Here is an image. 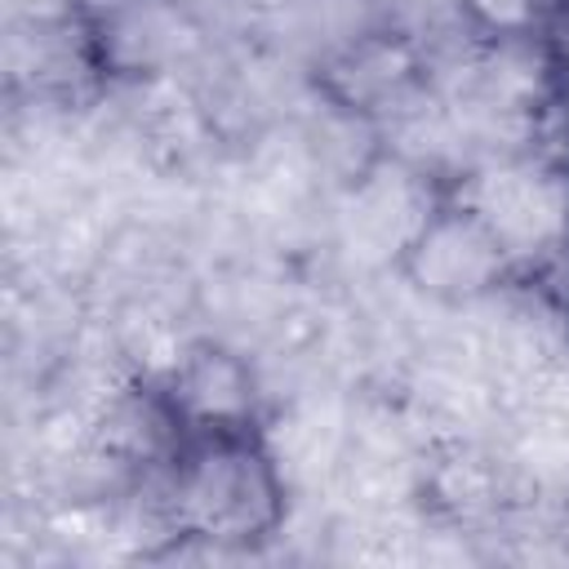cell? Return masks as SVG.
Returning <instances> with one entry per match:
<instances>
[{
  "label": "cell",
  "instance_id": "6da1fadb",
  "mask_svg": "<svg viewBox=\"0 0 569 569\" xmlns=\"http://www.w3.org/2000/svg\"><path fill=\"white\" fill-rule=\"evenodd\" d=\"M160 520L173 538L213 551H249L280 533L289 516L284 471L262 427L187 436L160 467Z\"/></svg>",
  "mask_w": 569,
  "mask_h": 569
},
{
  "label": "cell",
  "instance_id": "7a4b0ae2",
  "mask_svg": "<svg viewBox=\"0 0 569 569\" xmlns=\"http://www.w3.org/2000/svg\"><path fill=\"white\" fill-rule=\"evenodd\" d=\"M400 271L436 302H476L516 276V249L485 204L440 196L400 244Z\"/></svg>",
  "mask_w": 569,
  "mask_h": 569
},
{
  "label": "cell",
  "instance_id": "3957f363",
  "mask_svg": "<svg viewBox=\"0 0 569 569\" xmlns=\"http://www.w3.org/2000/svg\"><path fill=\"white\" fill-rule=\"evenodd\" d=\"M160 396L182 440L204 431H244L262 418L249 360L222 342H191L160 378Z\"/></svg>",
  "mask_w": 569,
  "mask_h": 569
},
{
  "label": "cell",
  "instance_id": "277c9868",
  "mask_svg": "<svg viewBox=\"0 0 569 569\" xmlns=\"http://www.w3.org/2000/svg\"><path fill=\"white\" fill-rule=\"evenodd\" d=\"M427 84L422 53L396 31H365L320 67V98L351 120L378 124Z\"/></svg>",
  "mask_w": 569,
  "mask_h": 569
},
{
  "label": "cell",
  "instance_id": "5b68a950",
  "mask_svg": "<svg viewBox=\"0 0 569 569\" xmlns=\"http://www.w3.org/2000/svg\"><path fill=\"white\" fill-rule=\"evenodd\" d=\"M151 4H160V0H62V13L71 22H80L89 36H102V31L129 22L133 13L151 9Z\"/></svg>",
  "mask_w": 569,
  "mask_h": 569
}]
</instances>
